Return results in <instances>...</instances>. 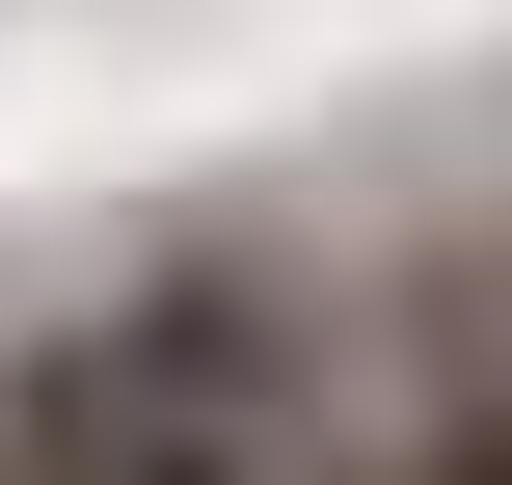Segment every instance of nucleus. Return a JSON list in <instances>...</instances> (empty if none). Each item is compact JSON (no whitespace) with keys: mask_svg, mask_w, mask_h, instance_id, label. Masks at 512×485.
Masks as SVG:
<instances>
[{"mask_svg":"<svg viewBox=\"0 0 512 485\" xmlns=\"http://www.w3.org/2000/svg\"><path fill=\"white\" fill-rule=\"evenodd\" d=\"M405 485H512V297H486V351H459V405L405 432Z\"/></svg>","mask_w":512,"mask_h":485,"instance_id":"nucleus-1","label":"nucleus"},{"mask_svg":"<svg viewBox=\"0 0 512 485\" xmlns=\"http://www.w3.org/2000/svg\"><path fill=\"white\" fill-rule=\"evenodd\" d=\"M0 485H27V432H0Z\"/></svg>","mask_w":512,"mask_h":485,"instance_id":"nucleus-2","label":"nucleus"}]
</instances>
